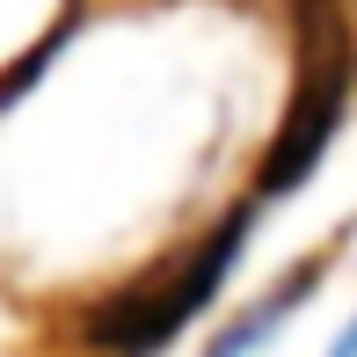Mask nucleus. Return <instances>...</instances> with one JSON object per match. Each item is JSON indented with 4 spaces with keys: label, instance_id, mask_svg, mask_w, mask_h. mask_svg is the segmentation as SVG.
Instances as JSON below:
<instances>
[{
    "label": "nucleus",
    "instance_id": "1",
    "mask_svg": "<svg viewBox=\"0 0 357 357\" xmlns=\"http://www.w3.org/2000/svg\"><path fill=\"white\" fill-rule=\"evenodd\" d=\"M241 234H248V204H234L219 226L190 234L183 248H168L160 263H146L132 284L102 291V299L80 314V343L102 350V357H153V350H168L175 335L219 299L226 270H234V255H241Z\"/></svg>",
    "mask_w": 357,
    "mask_h": 357
},
{
    "label": "nucleus",
    "instance_id": "2",
    "mask_svg": "<svg viewBox=\"0 0 357 357\" xmlns=\"http://www.w3.org/2000/svg\"><path fill=\"white\" fill-rule=\"evenodd\" d=\"M291 29H299L291 95H284V117L263 146V168H255L263 197H291L321 168V153L343 132L350 88H357V8L350 0H291Z\"/></svg>",
    "mask_w": 357,
    "mask_h": 357
},
{
    "label": "nucleus",
    "instance_id": "3",
    "mask_svg": "<svg viewBox=\"0 0 357 357\" xmlns=\"http://www.w3.org/2000/svg\"><path fill=\"white\" fill-rule=\"evenodd\" d=\"M321 270H328V255H314V263H291L284 278L270 284V291H263V299H255V306H248V314H241V321H234V328H226L204 357H255V350H263L270 335H278L284 321H291V306H299L306 291L321 284Z\"/></svg>",
    "mask_w": 357,
    "mask_h": 357
},
{
    "label": "nucleus",
    "instance_id": "4",
    "mask_svg": "<svg viewBox=\"0 0 357 357\" xmlns=\"http://www.w3.org/2000/svg\"><path fill=\"white\" fill-rule=\"evenodd\" d=\"M328 357H357V321H350L343 335H335V350H328Z\"/></svg>",
    "mask_w": 357,
    "mask_h": 357
},
{
    "label": "nucleus",
    "instance_id": "5",
    "mask_svg": "<svg viewBox=\"0 0 357 357\" xmlns=\"http://www.w3.org/2000/svg\"><path fill=\"white\" fill-rule=\"evenodd\" d=\"M95 357H102V350H95Z\"/></svg>",
    "mask_w": 357,
    "mask_h": 357
}]
</instances>
